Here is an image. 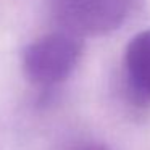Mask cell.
Returning <instances> with one entry per match:
<instances>
[{
	"label": "cell",
	"instance_id": "cell-1",
	"mask_svg": "<svg viewBox=\"0 0 150 150\" xmlns=\"http://www.w3.org/2000/svg\"><path fill=\"white\" fill-rule=\"evenodd\" d=\"M79 57V37L60 31L47 34L26 47L23 53V69L26 78L34 84L53 86L69 78Z\"/></svg>",
	"mask_w": 150,
	"mask_h": 150
},
{
	"label": "cell",
	"instance_id": "cell-2",
	"mask_svg": "<svg viewBox=\"0 0 150 150\" xmlns=\"http://www.w3.org/2000/svg\"><path fill=\"white\" fill-rule=\"evenodd\" d=\"M131 5L132 0H50L57 23L76 37L103 36L118 29Z\"/></svg>",
	"mask_w": 150,
	"mask_h": 150
},
{
	"label": "cell",
	"instance_id": "cell-3",
	"mask_svg": "<svg viewBox=\"0 0 150 150\" xmlns=\"http://www.w3.org/2000/svg\"><path fill=\"white\" fill-rule=\"evenodd\" d=\"M126 81L132 97L140 103L150 102V29L131 39L124 57Z\"/></svg>",
	"mask_w": 150,
	"mask_h": 150
},
{
	"label": "cell",
	"instance_id": "cell-4",
	"mask_svg": "<svg viewBox=\"0 0 150 150\" xmlns=\"http://www.w3.org/2000/svg\"><path fill=\"white\" fill-rule=\"evenodd\" d=\"M73 150H110V147L103 145V144H94V142H91V144H82V145L76 147V149H73Z\"/></svg>",
	"mask_w": 150,
	"mask_h": 150
}]
</instances>
